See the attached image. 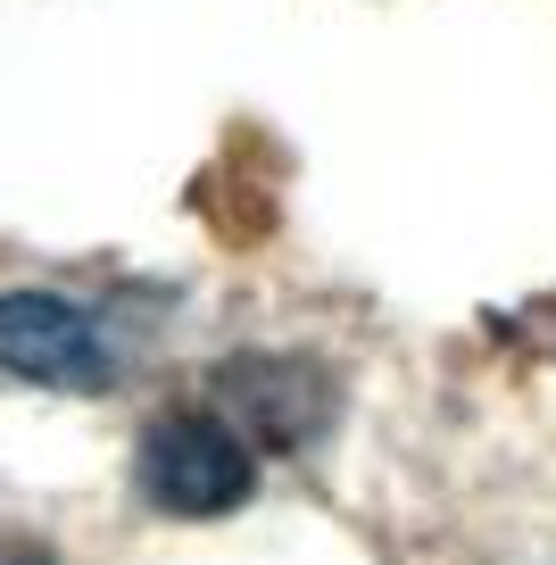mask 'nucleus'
I'll return each mask as SVG.
<instances>
[{"label":"nucleus","mask_w":556,"mask_h":565,"mask_svg":"<svg viewBox=\"0 0 556 565\" xmlns=\"http://www.w3.org/2000/svg\"><path fill=\"white\" fill-rule=\"evenodd\" d=\"M0 366L51 391H108V341L92 333V317L58 291H0Z\"/></svg>","instance_id":"2"},{"label":"nucleus","mask_w":556,"mask_h":565,"mask_svg":"<svg viewBox=\"0 0 556 565\" xmlns=\"http://www.w3.org/2000/svg\"><path fill=\"white\" fill-rule=\"evenodd\" d=\"M141 491L167 515H233L258 491V458L242 449L225 416H158L141 433Z\"/></svg>","instance_id":"1"}]
</instances>
